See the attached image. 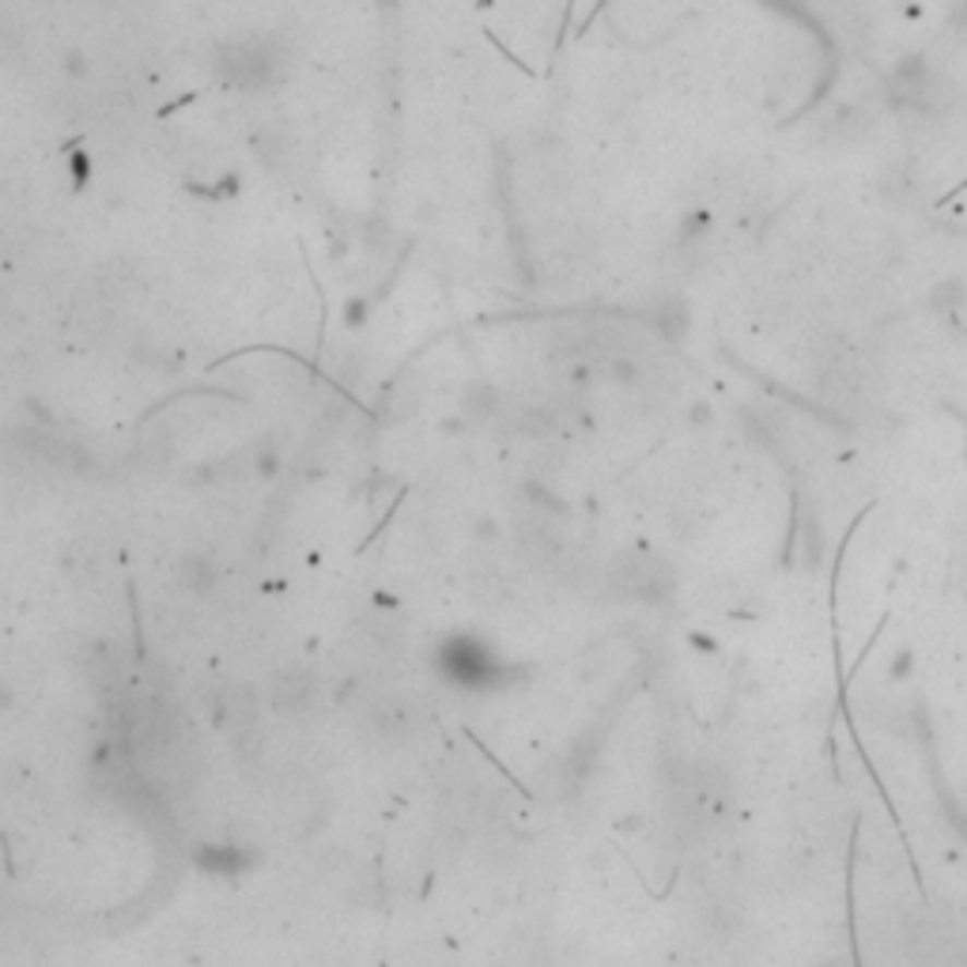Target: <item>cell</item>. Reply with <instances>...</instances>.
<instances>
[{"label": "cell", "instance_id": "6da1fadb", "mask_svg": "<svg viewBox=\"0 0 967 967\" xmlns=\"http://www.w3.org/2000/svg\"><path fill=\"white\" fill-rule=\"evenodd\" d=\"M310 688H314V680L302 673V669H284V673L268 680V692H273L276 707H299V703H307Z\"/></svg>", "mask_w": 967, "mask_h": 967}]
</instances>
